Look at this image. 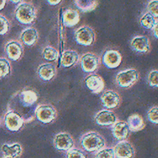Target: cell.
<instances>
[{"mask_svg":"<svg viewBox=\"0 0 158 158\" xmlns=\"http://www.w3.org/2000/svg\"><path fill=\"white\" fill-rule=\"evenodd\" d=\"M152 30V33H153L154 36L156 38L158 39V20L156 21V24L154 25V26Z\"/></svg>","mask_w":158,"mask_h":158,"instance_id":"cell-34","label":"cell"},{"mask_svg":"<svg viewBox=\"0 0 158 158\" xmlns=\"http://www.w3.org/2000/svg\"><path fill=\"white\" fill-rule=\"evenodd\" d=\"M112 134L115 139L118 141L127 140L130 134V130L127 122L117 121L112 126Z\"/></svg>","mask_w":158,"mask_h":158,"instance_id":"cell-15","label":"cell"},{"mask_svg":"<svg viewBox=\"0 0 158 158\" xmlns=\"http://www.w3.org/2000/svg\"><path fill=\"white\" fill-rule=\"evenodd\" d=\"M139 77L138 70L133 68L127 69L119 72L115 76L117 85L122 88H129L134 85Z\"/></svg>","mask_w":158,"mask_h":158,"instance_id":"cell-3","label":"cell"},{"mask_svg":"<svg viewBox=\"0 0 158 158\" xmlns=\"http://www.w3.org/2000/svg\"><path fill=\"white\" fill-rule=\"evenodd\" d=\"M59 55V51L51 46H47L44 47L42 52V56L43 59L48 61L56 60Z\"/></svg>","mask_w":158,"mask_h":158,"instance_id":"cell-26","label":"cell"},{"mask_svg":"<svg viewBox=\"0 0 158 158\" xmlns=\"http://www.w3.org/2000/svg\"><path fill=\"white\" fill-rule=\"evenodd\" d=\"M113 148L115 158H133L135 156V148L127 140L119 141Z\"/></svg>","mask_w":158,"mask_h":158,"instance_id":"cell-13","label":"cell"},{"mask_svg":"<svg viewBox=\"0 0 158 158\" xmlns=\"http://www.w3.org/2000/svg\"><path fill=\"white\" fill-rule=\"evenodd\" d=\"M101 60L103 65L107 68L115 69L120 65L122 56L118 51L109 49L103 53Z\"/></svg>","mask_w":158,"mask_h":158,"instance_id":"cell-10","label":"cell"},{"mask_svg":"<svg viewBox=\"0 0 158 158\" xmlns=\"http://www.w3.org/2000/svg\"><path fill=\"white\" fill-rule=\"evenodd\" d=\"M63 0H46L47 2L50 6H57L59 4H60L62 2Z\"/></svg>","mask_w":158,"mask_h":158,"instance_id":"cell-35","label":"cell"},{"mask_svg":"<svg viewBox=\"0 0 158 158\" xmlns=\"http://www.w3.org/2000/svg\"><path fill=\"white\" fill-rule=\"evenodd\" d=\"M127 123L131 131H139L145 127V123L143 117L138 114H133L127 118Z\"/></svg>","mask_w":158,"mask_h":158,"instance_id":"cell-23","label":"cell"},{"mask_svg":"<svg viewBox=\"0 0 158 158\" xmlns=\"http://www.w3.org/2000/svg\"><path fill=\"white\" fill-rule=\"evenodd\" d=\"M75 6L83 12L94 10L98 5V0H74Z\"/></svg>","mask_w":158,"mask_h":158,"instance_id":"cell-24","label":"cell"},{"mask_svg":"<svg viewBox=\"0 0 158 158\" xmlns=\"http://www.w3.org/2000/svg\"><path fill=\"white\" fill-rule=\"evenodd\" d=\"M4 52L9 59L12 61H17L22 57L23 53V48L19 41L10 40L5 44Z\"/></svg>","mask_w":158,"mask_h":158,"instance_id":"cell-11","label":"cell"},{"mask_svg":"<svg viewBox=\"0 0 158 158\" xmlns=\"http://www.w3.org/2000/svg\"><path fill=\"white\" fill-rule=\"evenodd\" d=\"M74 38L77 44L83 46H89L95 42L96 33L91 27L84 25L75 30Z\"/></svg>","mask_w":158,"mask_h":158,"instance_id":"cell-4","label":"cell"},{"mask_svg":"<svg viewBox=\"0 0 158 158\" xmlns=\"http://www.w3.org/2000/svg\"><path fill=\"white\" fill-rule=\"evenodd\" d=\"M86 86L93 93L99 94L104 88L105 83L103 78L97 73H91L85 78Z\"/></svg>","mask_w":158,"mask_h":158,"instance_id":"cell-12","label":"cell"},{"mask_svg":"<svg viewBox=\"0 0 158 158\" xmlns=\"http://www.w3.org/2000/svg\"><path fill=\"white\" fill-rule=\"evenodd\" d=\"M148 12L158 18V0H150L147 4Z\"/></svg>","mask_w":158,"mask_h":158,"instance_id":"cell-33","label":"cell"},{"mask_svg":"<svg viewBox=\"0 0 158 158\" xmlns=\"http://www.w3.org/2000/svg\"><path fill=\"white\" fill-rule=\"evenodd\" d=\"M148 83L153 88H158V70H151L147 77Z\"/></svg>","mask_w":158,"mask_h":158,"instance_id":"cell-29","label":"cell"},{"mask_svg":"<svg viewBox=\"0 0 158 158\" xmlns=\"http://www.w3.org/2000/svg\"><path fill=\"white\" fill-rule=\"evenodd\" d=\"M94 158H115L113 148H104L96 152Z\"/></svg>","mask_w":158,"mask_h":158,"instance_id":"cell-28","label":"cell"},{"mask_svg":"<svg viewBox=\"0 0 158 158\" xmlns=\"http://www.w3.org/2000/svg\"><path fill=\"white\" fill-rule=\"evenodd\" d=\"M10 22L4 15L0 14V35L7 34L10 30Z\"/></svg>","mask_w":158,"mask_h":158,"instance_id":"cell-31","label":"cell"},{"mask_svg":"<svg viewBox=\"0 0 158 158\" xmlns=\"http://www.w3.org/2000/svg\"><path fill=\"white\" fill-rule=\"evenodd\" d=\"M6 0H0V10H1L6 6Z\"/></svg>","mask_w":158,"mask_h":158,"instance_id":"cell-36","label":"cell"},{"mask_svg":"<svg viewBox=\"0 0 158 158\" xmlns=\"http://www.w3.org/2000/svg\"><path fill=\"white\" fill-rule=\"evenodd\" d=\"M11 72L10 62L6 58H0V80L9 75Z\"/></svg>","mask_w":158,"mask_h":158,"instance_id":"cell-27","label":"cell"},{"mask_svg":"<svg viewBox=\"0 0 158 158\" xmlns=\"http://www.w3.org/2000/svg\"><path fill=\"white\" fill-rule=\"evenodd\" d=\"M67 158H87L86 153L78 148H72L69 150L66 155Z\"/></svg>","mask_w":158,"mask_h":158,"instance_id":"cell-30","label":"cell"},{"mask_svg":"<svg viewBox=\"0 0 158 158\" xmlns=\"http://www.w3.org/2000/svg\"><path fill=\"white\" fill-rule=\"evenodd\" d=\"M130 46L133 51L138 53H147L151 48L150 41L144 35L134 36L130 41Z\"/></svg>","mask_w":158,"mask_h":158,"instance_id":"cell-16","label":"cell"},{"mask_svg":"<svg viewBox=\"0 0 158 158\" xmlns=\"http://www.w3.org/2000/svg\"><path fill=\"white\" fill-rule=\"evenodd\" d=\"M102 105L106 109H112L118 107L121 103L120 94L113 89L104 91L101 96Z\"/></svg>","mask_w":158,"mask_h":158,"instance_id":"cell-8","label":"cell"},{"mask_svg":"<svg viewBox=\"0 0 158 158\" xmlns=\"http://www.w3.org/2000/svg\"><path fill=\"white\" fill-rule=\"evenodd\" d=\"M147 117L150 122L154 124H158V106L151 107L147 112Z\"/></svg>","mask_w":158,"mask_h":158,"instance_id":"cell-32","label":"cell"},{"mask_svg":"<svg viewBox=\"0 0 158 158\" xmlns=\"http://www.w3.org/2000/svg\"><path fill=\"white\" fill-rule=\"evenodd\" d=\"M10 2L14 4H20L23 1V0H9Z\"/></svg>","mask_w":158,"mask_h":158,"instance_id":"cell-37","label":"cell"},{"mask_svg":"<svg viewBox=\"0 0 158 158\" xmlns=\"http://www.w3.org/2000/svg\"><path fill=\"white\" fill-rule=\"evenodd\" d=\"M62 20L65 27H73L80 21V15L77 10L71 9L65 10L62 15Z\"/></svg>","mask_w":158,"mask_h":158,"instance_id":"cell-19","label":"cell"},{"mask_svg":"<svg viewBox=\"0 0 158 158\" xmlns=\"http://www.w3.org/2000/svg\"><path fill=\"white\" fill-rule=\"evenodd\" d=\"M80 145L83 150L88 152H98L105 148L106 141L104 138L96 131L85 133L80 138Z\"/></svg>","mask_w":158,"mask_h":158,"instance_id":"cell-1","label":"cell"},{"mask_svg":"<svg viewBox=\"0 0 158 158\" xmlns=\"http://www.w3.org/2000/svg\"><path fill=\"white\" fill-rule=\"evenodd\" d=\"M35 115L38 121L43 123L48 124L54 122L57 117L56 108L51 104H41L35 111Z\"/></svg>","mask_w":158,"mask_h":158,"instance_id":"cell-5","label":"cell"},{"mask_svg":"<svg viewBox=\"0 0 158 158\" xmlns=\"http://www.w3.org/2000/svg\"><path fill=\"white\" fill-rule=\"evenodd\" d=\"M99 64V57L91 52H86L80 57L81 69L86 73H93L96 71L98 69Z\"/></svg>","mask_w":158,"mask_h":158,"instance_id":"cell-7","label":"cell"},{"mask_svg":"<svg viewBox=\"0 0 158 158\" xmlns=\"http://www.w3.org/2000/svg\"><path fill=\"white\" fill-rule=\"evenodd\" d=\"M80 56L77 51L73 49L64 50L60 55V62L62 67H71L78 63Z\"/></svg>","mask_w":158,"mask_h":158,"instance_id":"cell-17","label":"cell"},{"mask_svg":"<svg viewBox=\"0 0 158 158\" xmlns=\"http://www.w3.org/2000/svg\"><path fill=\"white\" fill-rule=\"evenodd\" d=\"M20 102L24 107H30L33 105L38 99L36 92L32 89L22 91L19 96Z\"/></svg>","mask_w":158,"mask_h":158,"instance_id":"cell-22","label":"cell"},{"mask_svg":"<svg viewBox=\"0 0 158 158\" xmlns=\"http://www.w3.org/2000/svg\"><path fill=\"white\" fill-rule=\"evenodd\" d=\"M1 151L4 158H17L22 152V148L20 143H15L11 144H4L1 146Z\"/></svg>","mask_w":158,"mask_h":158,"instance_id":"cell-21","label":"cell"},{"mask_svg":"<svg viewBox=\"0 0 158 158\" xmlns=\"http://www.w3.org/2000/svg\"><path fill=\"white\" fill-rule=\"evenodd\" d=\"M39 77L43 81H50L53 79L57 73V69L54 64L46 62L41 64L37 69Z\"/></svg>","mask_w":158,"mask_h":158,"instance_id":"cell-18","label":"cell"},{"mask_svg":"<svg viewBox=\"0 0 158 158\" xmlns=\"http://www.w3.org/2000/svg\"><path fill=\"white\" fill-rule=\"evenodd\" d=\"M22 116L14 110H9L4 117V125L10 131H17L24 125Z\"/></svg>","mask_w":158,"mask_h":158,"instance_id":"cell-6","label":"cell"},{"mask_svg":"<svg viewBox=\"0 0 158 158\" xmlns=\"http://www.w3.org/2000/svg\"><path fill=\"white\" fill-rule=\"evenodd\" d=\"M156 21L157 20L156 19V17L148 12L141 16L139 19V23L144 28L151 30L153 28Z\"/></svg>","mask_w":158,"mask_h":158,"instance_id":"cell-25","label":"cell"},{"mask_svg":"<svg viewBox=\"0 0 158 158\" xmlns=\"http://www.w3.org/2000/svg\"><path fill=\"white\" fill-rule=\"evenodd\" d=\"M94 121L100 126H112L117 121V117L112 110L102 109L96 114Z\"/></svg>","mask_w":158,"mask_h":158,"instance_id":"cell-14","label":"cell"},{"mask_svg":"<svg viewBox=\"0 0 158 158\" xmlns=\"http://www.w3.org/2000/svg\"><path fill=\"white\" fill-rule=\"evenodd\" d=\"M20 38L23 44L28 46H33L38 39V31L35 28H27L22 31Z\"/></svg>","mask_w":158,"mask_h":158,"instance_id":"cell-20","label":"cell"},{"mask_svg":"<svg viewBox=\"0 0 158 158\" xmlns=\"http://www.w3.org/2000/svg\"><path fill=\"white\" fill-rule=\"evenodd\" d=\"M14 17L21 24H31L36 17V9L30 2H22L15 9Z\"/></svg>","mask_w":158,"mask_h":158,"instance_id":"cell-2","label":"cell"},{"mask_svg":"<svg viewBox=\"0 0 158 158\" xmlns=\"http://www.w3.org/2000/svg\"><path fill=\"white\" fill-rule=\"evenodd\" d=\"M53 143L56 149L62 151H68L74 146L73 137L67 132L57 133L54 138Z\"/></svg>","mask_w":158,"mask_h":158,"instance_id":"cell-9","label":"cell"}]
</instances>
